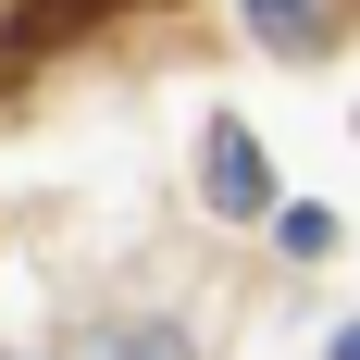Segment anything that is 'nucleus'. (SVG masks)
Instances as JSON below:
<instances>
[{
  "mask_svg": "<svg viewBox=\"0 0 360 360\" xmlns=\"http://www.w3.org/2000/svg\"><path fill=\"white\" fill-rule=\"evenodd\" d=\"M335 360H360V335H335Z\"/></svg>",
  "mask_w": 360,
  "mask_h": 360,
  "instance_id": "nucleus-4",
  "label": "nucleus"
},
{
  "mask_svg": "<svg viewBox=\"0 0 360 360\" xmlns=\"http://www.w3.org/2000/svg\"><path fill=\"white\" fill-rule=\"evenodd\" d=\"M249 13H261L274 50H311V37H323V25H311V0H249Z\"/></svg>",
  "mask_w": 360,
  "mask_h": 360,
  "instance_id": "nucleus-3",
  "label": "nucleus"
},
{
  "mask_svg": "<svg viewBox=\"0 0 360 360\" xmlns=\"http://www.w3.org/2000/svg\"><path fill=\"white\" fill-rule=\"evenodd\" d=\"M124 0H25L13 13V50H63V37H100Z\"/></svg>",
  "mask_w": 360,
  "mask_h": 360,
  "instance_id": "nucleus-1",
  "label": "nucleus"
},
{
  "mask_svg": "<svg viewBox=\"0 0 360 360\" xmlns=\"http://www.w3.org/2000/svg\"><path fill=\"white\" fill-rule=\"evenodd\" d=\"M212 199H224V212H261V149L236 137V124L212 137Z\"/></svg>",
  "mask_w": 360,
  "mask_h": 360,
  "instance_id": "nucleus-2",
  "label": "nucleus"
}]
</instances>
